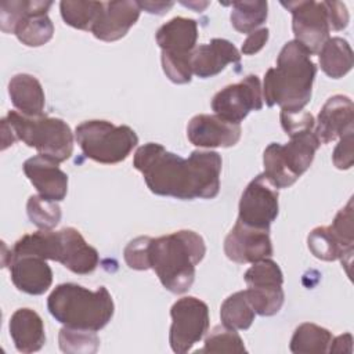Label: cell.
<instances>
[{"label":"cell","mask_w":354,"mask_h":354,"mask_svg":"<svg viewBox=\"0 0 354 354\" xmlns=\"http://www.w3.org/2000/svg\"><path fill=\"white\" fill-rule=\"evenodd\" d=\"M133 166L151 192L183 201L213 199L220 191L223 160L216 151H194L184 159L158 142L137 148Z\"/></svg>","instance_id":"6da1fadb"},{"label":"cell","mask_w":354,"mask_h":354,"mask_svg":"<svg viewBox=\"0 0 354 354\" xmlns=\"http://www.w3.org/2000/svg\"><path fill=\"white\" fill-rule=\"evenodd\" d=\"M317 66L311 54L296 40L281 48L277 66L264 75L263 101L267 106L279 105L281 111L299 112L310 102Z\"/></svg>","instance_id":"7a4b0ae2"},{"label":"cell","mask_w":354,"mask_h":354,"mask_svg":"<svg viewBox=\"0 0 354 354\" xmlns=\"http://www.w3.org/2000/svg\"><path fill=\"white\" fill-rule=\"evenodd\" d=\"M205 254L203 238L195 231L180 230L149 239L148 267L155 271L166 290L181 295L192 286L195 267Z\"/></svg>","instance_id":"3957f363"},{"label":"cell","mask_w":354,"mask_h":354,"mask_svg":"<svg viewBox=\"0 0 354 354\" xmlns=\"http://www.w3.org/2000/svg\"><path fill=\"white\" fill-rule=\"evenodd\" d=\"M26 254L58 261L69 271L80 275L93 272L100 261L97 249L88 245L73 227H65L59 231L39 230L21 236L14 243L8 257Z\"/></svg>","instance_id":"277c9868"},{"label":"cell","mask_w":354,"mask_h":354,"mask_svg":"<svg viewBox=\"0 0 354 354\" xmlns=\"http://www.w3.org/2000/svg\"><path fill=\"white\" fill-rule=\"evenodd\" d=\"M17 140L58 163L65 162L73 153V133L69 124L59 118L26 116L18 111H10L1 119V149Z\"/></svg>","instance_id":"5b68a950"},{"label":"cell","mask_w":354,"mask_h":354,"mask_svg":"<svg viewBox=\"0 0 354 354\" xmlns=\"http://www.w3.org/2000/svg\"><path fill=\"white\" fill-rule=\"evenodd\" d=\"M47 308L64 326L94 332L106 326L115 313L112 296L105 286L90 290L72 282L54 288L47 297Z\"/></svg>","instance_id":"8992f818"},{"label":"cell","mask_w":354,"mask_h":354,"mask_svg":"<svg viewBox=\"0 0 354 354\" xmlns=\"http://www.w3.org/2000/svg\"><path fill=\"white\" fill-rule=\"evenodd\" d=\"M289 138L286 144L271 142L263 152L264 174L277 188L293 185L308 170L321 145L314 130Z\"/></svg>","instance_id":"52a82bcc"},{"label":"cell","mask_w":354,"mask_h":354,"mask_svg":"<svg viewBox=\"0 0 354 354\" xmlns=\"http://www.w3.org/2000/svg\"><path fill=\"white\" fill-rule=\"evenodd\" d=\"M75 138L86 158L102 165L123 162L138 144V137L130 126H116L100 119L77 124Z\"/></svg>","instance_id":"ba28073f"},{"label":"cell","mask_w":354,"mask_h":354,"mask_svg":"<svg viewBox=\"0 0 354 354\" xmlns=\"http://www.w3.org/2000/svg\"><path fill=\"white\" fill-rule=\"evenodd\" d=\"M243 279L248 285L246 297L256 314L271 317L282 308L285 293L282 289L283 274L274 260L263 259L252 263Z\"/></svg>","instance_id":"9c48e42d"},{"label":"cell","mask_w":354,"mask_h":354,"mask_svg":"<svg viewBox=\"0 0 354 354\" xmlns=\"http://www.w3.org/2000/svg\"><path fill=\"white\" fill-rule=\"evenodd\" d=\"M171 325L169 343L174 353L184 354L201 342L209 330L207 304L194 296L180 297L170 308Z\"/></svg>","instance_id":"30bf717a"},{"label":"cell","mask_w":354,"mask_h":354,"mask_svg":"<svg viewBox=\"0 0 354 354\" xmlns=\"http://www.w3.org/2000/svg\"><path fill=\"white\" fill-rule=\"evenodd\" d=\"M292 14L295 40L311 55L318 54L322 44L329 39V17L325 1L299 0L281 3Z\"/></svg>","instance_id":"8fae6325"},{"label":"cell","mask_w":354,"mask_h":354,"mask_svg":"<svg viewBox=\"0 0 354 354\" xmlns=\"http://www.w3.org/2000/svg\"><path fill=\"white\" fill-rule=\"evenodd\" d=\"M278 198V188L266 174L256 176L241 195L238 221L253 228L270 230L279 212Z\"/></svg>","instance_id":"7c38bea8"},{"label":"cell","mask_w":354,"mask_h":354,"mask_svg":"<svg viewBox=\"0 0 354 354\" xmlns=\"http://www.w3.org/2000/svg\"><path fill=\"white\" fill-rule=\"evenodd\" d=\"M263 91L259 76L248 75L241 82L228 84L212 98L214 113L228 122L241 123L252 111L263 108Z\"/></svg>","instance_id":"4fadbf2b"},{"label":"cell","mask_w":354,"mask_h":354,"mask_svg":"<svg viewBox=\"0 0 354 354\" xmlns=\"http://www.w3.org/2000/svg\"><path fill=\"white\" fill-rule=\"evenodd\" d=\"M270 230L253 228L236 220L224 239L225 256L238 264L256 263L272 256Z\"/></svg>","instance_id":"5bb4252c"},{"label":"cell","mask_w":354,"mask_h":354,"mask_svg":"<svg viewBox=\"0 0 354 354\" xmlns=\"http://www.w3.org/2000/svg\"><path fill=\"white\" fill-rule=\"evenodd\" d=\"M241 124L228 122L217 115H195L187 126V137L199 148H228L241 138Z\"/></svg>","instance_id":"9a60e30c"},{"label":"cell","mask_w":354,"mask_h":354,"mask_svg":"<svg viewBox=\"0 0 354 354\" xmlns=\"http://www.w3.org/2000/svg\"><path fill=\"white\" fill-rule=\"evenodd\" d=\"M140 12L141 8L137 1H102V8L90 32L98 40L116 41L127 35L138 21Z\"/></svg>","instance_id":"2e32d148"},{"label":"cell","mask_w":354,"mask_h":354,"mask_svg":"<svg viewBox=\"0 0 354 354\" xmlns=\"http://www.w3.org/2000/svg\"><path fill=\"white\" fill-rule=\"evenodd\" d=\"M59 163L46 155H36L24 162V173L40 196L61 202L68 192V176Z\"/></svg>","instance_id":"e0dca14e"},{"label":"cell","mask_w":354,"mask_h":354,"mask_svg":"<svg viewBox=\"0 0 354 354\" xmlns=\"http://www.w3.org/2000/svg\"><path fill=\"white\" fill-rule=\"evenodd\" d=\"M7 266L14 286L28 295H43L53 283V271L39 256H11Z\"/></svg>","instance_id":"ac0fdd59"},{"label":"cell","mask_w":354,"mask_h":354,"mask_svg":"<svg viewBox=\"0 0 354 354\" xmlns=\"http://www.w3.org/2000/svg\"><path fill=\"white\" fill-rule=\"evenodd\" d=\"M354 105L350 97L336 94L328 98L315 120L314 133L319 144H329L353 130Z\"/></svg>","instance_id":"d6986e66"},{"label":"cell","mask_w":354,"mask_h":354,"mask_svg":"<svg viewBox=\"0 0 354 354\" xmlns=\"http://www.w3.org/2000/svg\"><path fill=\"white\" fill-rule=\"evenodd\" d=\"M192 73L201 79H207L218 75L228 64L241 62L238 48L228 40L214 37L207 44H201L191 53Z\"/></svg>","instance_id":"ffe728a7"},{"label":"cell","mask_w":354,"mask_h":354,"mask_svg":"<svg viewBox=\"0 0 354 354\" xmlns=\"http://www.w3.org/2000/svg\"><path fill=\"white\" fill-rule=\"evenodd\" d=\"M155 40L162 54L191 57V53L196 47L198 24L192 18L174 17L156 30Z\"/></svg>","instance_id":"44dd1931"},{"label":"cell","mask_w":354,"mask_h":354,"mask_svg":"<svg viewBox=\"0 0 354 354\" xmlns=\"http://www.w3.org/2000/svg\"><path fill=\"white\" fill-rule=\"evenodd\" d=\"M8 329L14 346L19 353H36L46 343L43 319L32 308L24 307L15 310L10 318Z\"/></svg>","instance_id":"7402d4cb"},{"label":"cell","mask_w":354,"mask_h":354,"mask_svg":"<svg viewBox=\"0 0 354 354\" xmlns=\"http://www.w3.org/2000/svg\"><path fill=\"white\" fill-rule=\"evenodd\" d=\"M53 1L32 0L28 12L18 21L14 35L28 47H40L50 41L54 35V25L47 15Z\"/></svg>","instance_id":"603a6c76"},{"label":"cell","mask_w":354,"mask_h":354,"mask_svg":"<svg viewBox=\"0 0 354 354\" xmlns=\"http://www.w3.org/2000/svg\"><path fill=\"white\" fill-rule=\"evenodd\" d=\"M8 95L14 108L26 116H41L46 95L41 83L29 73L14 75L8 82Z\"/></svg>","instance_id":"cb8c5ba5"},{"label":"cell","mask_w":354,"mask_h":354,"mask_svg":"<svg viewBox=\"0 0 354 354\" xmlns=\"http://www.w3.org/2000/svg\"><path fill=\"white\" fill-rule=\"evenodd\" d=\"M319 66L325 75L332 79H340L347 75L354 64L353 50L347 40L335 36L329 37L318 51Z\"/></svg>","instance_id":"d4e9b609"},{"label":"cell","mask_w":354,"mask_h":354,"mask_svg":"<svg viewBox=\"0 0 354 354\" xmlns=\"http://www.w3.org/2000/svg\"><path fill=\"white\" fill-rule=\"evenodd\" d=\"M332 337L326 328L313 322H303L295 329L289 348L295 354H324L329 351Z\"/></svg>","instance_id":"484cf974"},{"label":"cell","mask_w":354,"mask_h":354,"mask_svg":"<svg viewBox=\"0 0 354 354\" xmlns=\"http://www.w3.org/2000/svg\"><path fill=\"white\" fill-rule=\"evenodd\" d=\"M224 6H231V25L239 33H252L263 25L268 15L267 1H232Z\"/></svg>","instance_id":"4316f807"},{"label":"cell","mask_w":354,"mask_h":354,"mask_svg":"<svg viewBox=\"0 0 354 354\" xmlns=\"http://www.w3.org/2000/svg\"><path fill=\"white\" fill-rule=\"evenodd\" d=\"M254 310L252 308L245 290L230 295L220 307V318L223 325L235 329L246 330L254 321Z\"/></svg>","instance_id":"83f0119b"},{"label":"cell","mask_w":354,"mask_h":354,"mask_svg":"<svg viewBox=\"0 0 354 354\" xmlns=\"http://www.w3.org/2000/svg\"><path fill=\"white\" fill-rule=\"evenodd\" d=\"M307 245L310 252L319 260L333 261L340 259L342 264L346 267L350 275L351 260L346 257L343 249L340 248L337 239L335 238L330 227H317L307 236Z\"/></svg>","instance_id":"f1b7e54d"},{"label":"cell","mask_w":354,"mask_h":354,"mask_svg":"<svg viewBox=\"0 0 354 354\" xmlns=\"http://www.w3.org/2000/svg\"><path fill=\"white\" fill-rule=\"evenodd\" d=\"M102 8V1H68L59 3L64 22L75 29L91 30Z\"/></svg>","instance_id":"f546056e"},{"label":"cell","mask_w":354,"mask_h":354,"mask_svg":"<svg viewBox=\"0 0 354 354\" xmlns=\"http://www.w3.org/2000/svg\"><path fill=\"white\" fill-rule=\"evenodd\" d=\"M58 343L62 353L93 354L100 347V339L94 330L64 326L58 333Z\"/></svg>","instance_id":"4dcf8cb0"},{"label":"cell","mask_w":354,"mask_h":354,"mask_svg":"<svg viewBox=\"0 0 354 354\" xmlns=\"http://www.w3.org/2000/svg\"><path fill=\"white\" fill-rule=\"evenodd\" d=\"M198 353H246L242 337L235 329L225 325L214 326L205 339V344Z\"/></svg>","instance_id":"1f68e13d"},{"label":"cell","mask_w":354,"mask_h":354,"mask_svg":"<svg viewBox=\"0 0 354 354\" xmlns=\"http://www.w3.org/2000/svg\"><path fill=\"white\" fill-rule=\"evenodd\" d=\"M26 213L32 224L40 230H53L61 220V207L58 202L46 199L40 195L29 196Z\"/></svg>","instance_id":"d6a6232c"},{"label":"cell","mask_w":354,"mask_h":354,"mask_svg":"<svg viewBox=\"0 0 354 354\" xmlns=\"http://www.w3.org/2000/svg\"><path fill=\"white\" fill-rule=\"evenodd\" d=\"M335 238L337 239L340 248L343 249L347 259H353L354 249V225H353V198L342 207L335 216L332 224L329 225Z\"/></svg>","instance_id":"836d02e7"},{"label":"cell","mask_w":354,"mask_h":354,"mask_svg":"<svg viewBox=\"0 0 354 354\" xmlns=\"http://www.w3.org/2000/svg\"><path fill=\"white\" fill-rule=\"evenodd\" d=\"M191 57H174L162 54V68L166 77L176 83V84H185L189 83L192 79V69H191Z\"/></svg>","instance_id":"e575fe53"},{"label":"cell","mask_w":354,"mask_h":354,"mask_svg":"<svg viewBox=\"0 0 354 354\" xmlns=\"http://www.w3.org/2000/svg\"><path fill=\"white\" fill-rule=\"evenodd\" d=\"M32 0H11L0 4V29L4 33H14L18 21L30 8Z\"/></svg>","instance_id":"d590c367"},{"label":"cell","mask_w":354,"mask_h":354,"mask_svg":"<svg viewBox=\"0 0 354 354\" xmlns=\"http://www.w3.org/2000/svg\"><path fill=\"white\" fill-rule=\"evenodd\" d=\"M151 236H137L127 243L123 252L126 264L138 271L149 270L148 267V245Z\"/></svg>","instance_id":"8d00e7d4"},{"label":"cell","mask_w":354,"mask_h":354,"mask_svg":"<svg viewBox=\"0 0 354 354\" xmlns=\"http://www.w3.org/2000/svg\"><path fill=\"white\" fill-rule=\"evenodd\" d=\"M281 126L285 130V133L292 137L295 134L314 130L315 127V119L310 112L299 111V112H286L281 111L279 113Z\"/></svg>","instance_id":"74e56055"},{"label":"cell","mask_w":354,"mask_h":354,"mask_svg":"<svg viewBox=\"0 0 354 354\" xmlns=\"http://www.w3.org/2000/svg\"><path fill=\"white\" fill-rule=\"evenodd\" d=\"M353 136L354 129L346 131L336 145L333 153H332V162L333 165L340 170H347L353 166L354 156H353Z\"/></svg>","instance_id":"f35d334b"},{"label":"cell","mask_w":354,"mask_h":354,"mask_svg":"<svg viewBox=\"0 0 354 354\" xmlns=\"http://www.w3.org/2000/svg\"><path fill=\"white\" fill-rule=\"evenodd\" d=\"M325 6L328 10L330 29L343 30L344 28H347L350 15L346 4H343L342 1H325Z\"/></svg>","instance_id":"ab89813d"},{"label":"cell","mask_w":354,"mask_h":354,"mask_svg":"<svg viewBox=\"0 0 354 354\" xmlns=\"http://www.w3.org/2000/svg\"><path fill=\"white\" fill-rule=\"evenodd\" d=\"M268 37H270L268 28H261V29H257V30L249 33L246 40L242 43V47H241L242 54L253 55V54L259 53L267 44Z\"/></svg>","instance_id":"60d3db41"},{"label":"cell","mask_w":354,"mask_h":354,"mask_svg":"<svg viewBox=\"0 0 354 354\" xmlns=\"http://www.w3.org/2000/svg\"><path fill=\"white\" fill-rule=\"evenodd\" d=\"M328 353H353V336L351 333H343L336 337H332Z\"/></svg>","instance_id":"b9f144b4"},{"label":"cell","mask_w":354,"mask_h":354,"mask_svg":"<svg viewBox=\"0 0 354 354\" xmlns=\"http://www.w3.org/2000/svg\"><path fill=\"white\" fill-rule=\"evenodd\" d=\"M141 10H145L149 14H166L173 6V1H137Z\"/></svg>","instance_id":"7bdbcfd3"}]
</instances>
